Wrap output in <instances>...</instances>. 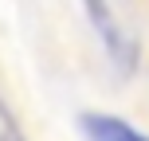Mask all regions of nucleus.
I'll use <instances>...</instances> for the list:
<instances>
[{
    "label": "nucleus",
    "instance_id": "obj_1",
    "mask_svg": "<svg viewBox=\"0 0 149 141\" xmlns=\"http://www.w3.org/2000/svg\"><path fill=\"white\" fill-rule=\"evenodd\" d=\"M82 16H86V24L94 28L98 43H102L106 59L114 63V71L118 74H134L137 63H141V43H137V35L122 24V16L114 12L110 4H82Z\"/></svg>",
    "mask_w": 149,
    "mask_h": 141
},
{
    "label": "nucleus",
    "instance_id": "obj_3",
    "mask_svg": "<svg viewBox=\"0 0 149 141\" xmlns=\"http://www.w3.org/2000/svg\"><path fill=\"white\" fill-rule=\"evenodd\" d=\"M0 141H28L20 129V122H16V114L8 110V102L0 98Z\"/></svg>",
    "mask_w": 149,
    "mask_h": 141
},
{
    "label": "nucleus",
    "instance_id": "obj_2",
    "mask_svg": "<svg viewBox=\"0 0 149 141\" xmlns=\"http://www.w3.org/2000/svg\"><path fill=\"white\" fill-rule=\"evenodd\" d=\"M79 133L86 141H149V133H141L134 122L118 118V114H106V110H82Z\"/></svg>",
    "mask_w": 149,
    "mask_h": 141
}]
</instances>
